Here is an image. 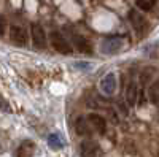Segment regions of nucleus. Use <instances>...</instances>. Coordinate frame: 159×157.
<instances>
[{
  "instance_id": "obj_1",
  "label": "nucleus",
  "mask_w": 159,
  "mask_h": 157,
  "mask_svg": "<svg viewBox=\"0 0 159 157\" xmlns=\"http://www.w3.org/2000/svg\"><path fill=\"white\" fill-rule=\"evenodd\" d=\"M126 46V38L124 37H107L100 43V51L103 54H118L119 51Z\"/></svg>"
},
{
  "instance_id": "obj_2",
  "label": "nucleus",
  "mask_w": 159,
  "mask_h": 157,
  "mask_svg": "<svg viewBox=\"0 0 159 157\" xmlns=\"http://www.w3.org/2000/svg\"><path fill=\"white\" fill-rule=\"evenodd\" d=\"M49 40H51L52 48H54L57 52H61V54L69 56V54H72V52H73L72 45L69 43V40H65V38L62 37V33H59V32H51V33H49Z\"/></svg>"
},
{
  "instance_id": "obj_3",
  "label": "nucleus",
  "mask_w": 159,
  "mask_h": 157,
  "mask_svg": "<svg viewBox=\"0 0 159 157\" xmlns=\"http://www.w3.org/2000/svg\"><path fill=\"white\" fill-rule=\"evenodd\" d=\"M30 35H32V41H34V46L35 48H38V49H45L46 48L48 38H46V33H45L43 27L40 24H32Z\"/></svg>"
},
{
  "instance_id": "obj_4",
  "label": "nucleus",
  "mask_w": 159,
  "mask_h": 157,
  "mask_svg": "<svg viewBox=\"0 0 159 157\" xmlns=\"http://www.w3.org/2000/svg\"><path fill=\"white\" fill-rule=\"evenodd\" d=\"M116 86H118V81H116V75L113 72L107 73L100 81V90H102V94L107 95V97H111L115 94Z\"/></svg>"
},
{
  "instance_id": "obj_5",
  "label": "nucleus",
  "mask_w": 159,
  "mask_h": 157,
  "mask_svg": "<svg viewBox=\"0 0 159 157\" xmlns=\"http://www.w3.org/2000/svg\"><path fill=\"white\" fill-rule=\"evenodd\" d=\"M10 40L18 45V46H25L27 45V32L19 25H11L10 27Z\"/></svg>"
},
{
  "instance_id": "obj_6",
  "label": "nucleus",
  "mask_w": 159,
  "mask_h": 157,
  "mask_svg": "<svg viewBox=\"0 0 159 157\" xmlns=\"http://www.w3.org/2000/svg\"><path fill=\"white\" fill-rule=\"evenodd\" d=\"M99 152V145L92 140H84L80 145V154L81 157H96Z\"/></svg>"
},
{
  "instance_id": "obj_7",
  "label": "nucleus",
  "mask_w": 159,
  "mask_h": 157,
  "mask_svg": "<svg viewBox=\"0 0 159 157\" xmlns=\"http://www.w3.org/2000/svg\"><path fill=\"white\" fill-rule=\"evenodd\" d=\"M129 19L132 22V25H134V29L137 30V33H143L145 29H147V19H145L142 15H139L137 11H130L129 13Z\"/></svg>"
},
{
  "instance_id": "obj_8",
  "label": "nucleus",
  "mask_w": 159,
  "mask_h": 157,
  "mask_svg": "<svg viewBox=\"0 0 159 157\" xmlns=\"http://www.w3.org/2000/svg\"><path fill=\"white\" fill-rule=\"evenodd\" d=\"M34 152H35V143L30 140H25L16 149V157H32Z\"/></svg>"
},
{
  "instance_id": "obj_9",
  "label": "nucleus",
  "mask_w": 159,
  "mask_h": 157,
  "mask_svg": "<svg viewBox=\"0 0 159 157\" xmlns=\"http://www.w3.org/2000/svg\"><path fill=\"white\" fill-rule=\"evenodd\" d=\"M72 40H73L75 48H76L80 52H91V46H89L88 40H86L83 35H80V33H76V32H72Z\"/></svg>"
},
{
  "instance_id": "obj_10",
  "label": "nucleus",
  "mask_w": 159,
  "mask_h": 157,
  "mask_svg": "<svg viewBox=\"0 0 159 157\" xmlns=\"http://www.w3.org/2000/svg\"><path fill=\"white\" fill-rule=\"evenodd\" d=\"M88 119H89L92 129H96L99 133H105V130H107V121H105L102 116H99V114H89Z\"/></svg>"
},
{
  "instance_id": "obj_11",
  "label": "nucleus",
  "mask_w": 159,
  "mask_h": 157,
  "mask_svg": "<svg viewBox=\"0 0 159 157\" xmlns=\"http://www.w3.org/2000/svg\"><path fill=\"white\" fill-rule=\"evenodd\" d=\"M75 129H76V133H80V135H88V133H91L89 129H92V125H91V122H89L88 117H78L76 122H75Z\"/></svg>"
},
{
  "instance_id": "obj_12",
  "label": "nucleus",
  "mask_w": 159,
  "mask_h": 157,
  "mask_svg": "<svg viewBox=\"0 0 159 157\" xmlns=\"http://www.w3.org/2000/svg\"><path fill=\"white\" fill-rule=\"evenodd\" d=\"M48 146L54 151H59L65 146L64 143V137H61L59 133H49L48 135Z\"/></svg>"
},
{
  "instance_id": "obj_13",
  "label": "nucleus",
  "mask_w": 159,
  "mask_h": 157,
  "mask_svg": "<svg viewBox=\"0 0 159 157\" xmlns=\"http://www.w3.org/2000/svg\"><path fill=\"white\" fill-rule=\"evenodd\" d=\"M137 94H139L137 84H135V83H130V86L127 87V95H126L129 105H134V103H135V100H137Z\"/></svg>"
},
{
  "instance_id": "obj_14",
  "label": "nucleus",
  "mask_w": 159,
  "mask_h": 157,
  "mask_svg": "<svg viewBox=\"0 0 159 157\" xmlns=\"http://www.w3.org/2000/svg\"><path fill=\"white\" fill-rule=\"evenodd\" d=\"M150 100H151V103H154V105H159V80L157 81H154L153 84H151V87H150Z\"/></svg>"
},
{
  "instance_id": "obj_15",
  "label": "nucleus",
  "mask_w": 159,
  "mask_h": 157,
  "mask_svg": "<svg viewBox=\"0 0 159 157\" xmlns=\"http://www.w3.org/2000/svg\"><path fill=\"white\" fill-rule=\"evenodd\" d=\"M135 3H137L139 10H142V11H150V10L154 7L156 0H135Z\"/></svg>"
},
{
  "instance_id": "obj_16",
  "label": "nucleus",
  "mask_w": 159,
  "mask_h": 157,
  "mask_svg": "<svg viewBox=\"0 0 159 157\" xmlns=\"http://www.w3.org/2000/svg\"><path fill=\"white\" fill-rule=\"evenodd\" d=\"M73 67L75 68H80V70H84V72H88V70H92V63L91 62H75L73 63Z\"/></svg>"
},
{
  "instance_id": "obj_17",
  "label": "nucleus",
  "mask_w": 159,
  "mask_h": 157,
  "mask_svg": "<svg viewBox=\"0 0 159 157\" xmlns=\"http://www.w3.org/2000/svg\"><path fill=\"white\" fill-rule=\"evenodd\" d=\"M2 33H5V19L2 18Z\"/></svg>"
}]
</instances>
